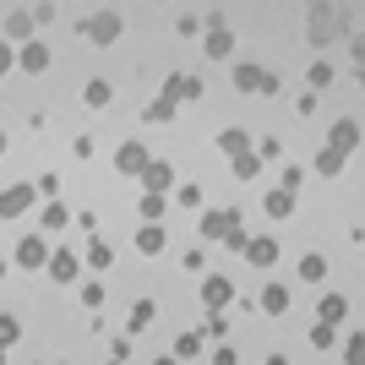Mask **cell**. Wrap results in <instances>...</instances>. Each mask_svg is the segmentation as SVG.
I'll use <instances>...</instances> for the list:
<instances>
[{"label": "cell", "instance_id": "11", "mask_svg": "<svg viewBox=\"0 0 365 365\" xmlns=\"http://www.w3.org/2000/svg\"><path fill=\"white\" fill-rule=\"evenodd\" d=\"M142 185H148V197H169V191H175V169H169L164 158H153V164L142 169Z\"/></svg>", "mask_w": 365, "mask_h": 365}, {"label": "cell", "instance_id": "43", "mask_svg": "<svg viewBox=\"0 0 365 365\" xmlns=\"http://www.w3.org/2000/svg\"><path fill=\"white\" fill-rule=\"evenodd\" d=\"M153 365H180V360H169V354H158V360H153Z\"/></svg>", "mask_w": 365, "mask_h": 365}, {"label": "cell", "instance_id": "15", "mask_svg": "<svg viewBox=\"0 0 365 365\" xmlns=\"http://www.w3.org/2000/svg\"><path fill=\"white\" fill-rule=\"evenodd\" d=\"M164 245H169L164 224H142V229H137V251H142V257H158Z\"/></svg>", "mask_w": 365, "mask_h": 365}, {"label": "cell", "instance_id": "28", "mask_svg": "<svg viewBox=\"0 0 365 365\" xmlns=\"http://www.w3.org/2000/svg\"><path fill=\"white\" fill-rule=\"evenodd\" d=\"M66 224H71V213H66L61 202H49L44 207V235H55V229H66Z\"/></svg>", "mask_w": 365, "mask_h": 365}, {"label": "cell", "instance_id": "31", "mask_svg": "<svg viewBox=\"0 0 365 365\" xmlns=\"http://www.w3.org/2000/svg\"><path fill=\"white\" fill-rule=\"evenodd\" d=\"M344 365H365V338L349 333V344H344Z\"/></svg>", "mask_w": 365, "mask_h": 365}, {"label": "cell", "instance_id": "4", "mask_svg": "<svg viewBox=\"0 0 365 365\" xmlns=\"http://www.w3.org/2000/svg\"><path fill=\"white\" fill-rule=\"evenodd\" d=\"M197 229H202V240H229L235 229H240V213L229 207V213H218V207H207V213L197 218Z\"/></svg>", "mask_w": 365, "mask_h": 365}, {"label": "cell", "instance_id": "20", "mask_svg": "<svg viewBox=\"0 0 365 365\" xmlns=\"http://www.w3.org/2000/svg\"><path fill=\"white\" fill-rule=\"evenodd\" d=\"M109 98H115V88H109L104 76H93L88 88H82V104H88V109H104V104H109Z\"/></svg>", "mask_w": 365, "mask_h": 365}, {"label": "cell", "instance_id": "33", "mask_svg": "<svg viewBox=\"0 0 365 365\" xmlns=\"http://www.w3.org/2000/svg\"><path fill=\"white\" fill-rule=\"evenodd\" d=\"M16 338H22V322H16V317H0V349L16 344Z\"/></svg>", "mask_w": 365, "mask_h": 365}, {"label": "cell", "instance_id": "40", "mask_svg": "<svg viewBox=\"0 0 365 365\" xmlns=\"http://www.w3.org/2000/svg\"><path fill=\"white\" fill-rule=\"evenodd\" d=\"M202 333H207V338H224V333H229V322H224V317H207V327H202Z\"/></svg>", "mask_w": 365, "mask_h": 365}, {"label": "cell", "instance_id": "8", "mask_svg": "<svg viewBox=\"0 0 365 365\" xmlns=\"http://www.w3.org/2000/svg\"><path fill=\"white\" fill-rule=\"evenodd\" d=\"M202 49H207V61H229V55H235V33L224 28V16L213 11V28L202 33Z\"/></svg>", "mask_w": 365, "mask_h": 365}, {"label": "cell", "instance_id": "37", "mask_svg": "<svg viewBox=\"0 0 365 365\" xmlns=\"http://www.w3.org/2000/svg\"><path fill=\"white\" fill-rule=\"evenodd\" d=\"M327 82H333V66L317 61V66H311V88H327Z\"/></svg>", "mask_w": 365, "mask_h": 365}, {"label": "cell", "instance_id": "26", "mask_svg": "<svg viewBox=\"0 0 365 365\" xmlns=\"http://www.w3.org/2000/svg\"><path fill=\"white\" fill-rule=\"evenodd\" d=\"M344 164H349V158L327 148V153H322V158H317V175H327V180H333V175H344Z\"/></svg>", "mask_w": 365, "mask_h": 365}, {"label": "cell", "instance_id": "6", "mask_svg": "<svg viewBox=\"0 0 365 365\" xmlns=\"http://www.w3.org/2000/svg\"><path fill=\"white\" fill-rule=\"evenodd\" d=\"M33 202H38V191H33L28 180H16V185H6V191H0V218H22L33 207Z\"/></svg>", "mask_w": 365, "mask_h": 365}, {"label": "cell", "instance_id": "24", "mask_svg": "<svg viewBox=\"0 0 365 365\" xmlns=\"http://www.w3.org/2000/svg\"><path fill=\"white\" fill-rule=\"evenodd\" d=\"M142 115H148L153 125H169V120H175V115H180V109H175V104H169V98H164V93H158V98H153V104L142 109Z\"/></svg>", "mask_w": 365, "mask_h": 365}, {"label": "cell", "instance_id": "39", "mask_svg": "<svg viewBox=\"0 0 365 365\" xmlns=\"http://www.w3.org/2000/svg\"><path fill=\"white\" fill-rule=\"evenodd\" d=\"M11 66H16V55H11V44L0 38V82H6V71H11Z\"/></svg>", "mask_w": 365, "mask_h": 365}, {"label": "cell", "instance_id": "9", "mask_svg": "<svg viewBox=\"0 0 365 365\" xmlns=\"http://www.w3.org/2000/svg\"><path fill=\"white\" fill-rule=\"evenodd\" d=\"M153 164V153L142 148V142H120V148H115V175H137L142 180V169Z\"/></svg>", "mask_w": 365, "mask_h": 365}, {"label": "cell", "instance_id": "19", "mask_svg": "<svg viewBox=\"0 0 365 365\" xmlns=\"http://www.w3.org/2000/svg\"><path fill=\"white\" fill-rule=\"evenodd\" d=\"M262 311H267V317H284V311H289V289H284V284H267V289H262Z\"/></svg>", "mask_w": 365, "mask_h": 365}, {"label": "cell", "instance_id": "30", "mask_svg": "<svg viewBox=\"0 0 365 365\" xmlns=\"http://www.w3.org/2000/svg\"><path fill=\"white\" fill-rule=\"evenodd\" d=\"M338 33V11H317V28H311V38H333Z\"/></svg>", "mask_w": 365, "mask_h": 365}, {"label": "cell", "instance_id": "34", "mask_svg": "<svg viewBox=\"0 0 365 365\" xmlns=\"http://www.w3.org/2000/svg\"><path fill=\"white\" fill-rule=\"evenodd\" d=\"M197 349H202V338H197V333H185L180 344H175V360H191V354H197Z\"/></svg>", "mask_w": 365, "mask_h": 365}, {"label": "cell", "instance_id": "14", "mask_svg": "<svg viewBox=\"0 0 365 365\" xmlns=\"http://www.w3.org/2000/svg\"><path fill=\"white\" fill-rule=\"evenodd\" d=\"M317 317L327 322V327H338V322H349V300H344L338 289H327V294H322V305H317Z\"/></svg>", "mask_w": 365, "mask_h": 365}, {"label": "cell", "instance_id": "10", "mask_svg": "<svg viewBox=\"0 0 365 365\" xmlns=\"http://www.w3.org/2000/svg\"><path fill=\"white\" fill-rule=\"evenodd\" d=\"M240 257L251 262V267H273V262H278V240H273V235H257V240H251V235H245V245H240Z\"/></svg>", "mask_w": 365, "mask_h": 365}, {"label": "cell", "instance_id": "16", "mask_svg": "<svg viewBox=\"0 0 365 365\" xmlns=\"http://www.w3.org/2000/svg\"><path fill=\"white\" fill-rule=\"evenodd\" d=\"M164 98H169V104H180V98H202V82H197V76H169Z\"/></svg>", "mask_w": 365, "mask_h": 365}, {"label": "cell", "instance_id": "23", "mask_svg": "<svg viewBox=\"0 0 365 365\" xmlns=\"http://www.w3.org/2000/svg\"><path fill=\"white\" fill-rule=\"evenodd\" d=\"M137 213H142V224H164L169 197H142V202H137Z\"/></svg>", "mask_w": 365, "mask_h": 365}, {"label": "cell", "instance_id": "35", "mask_svg": "<svg viewBox=\"0 0 365 365\" xmlns=\"http://www.w3.org/2000/svg\"><path fill=\"white\" fill-rule=\"evenodd\" d=\"M300 180H305V169L289 164V169H284V185H278V191H289V197H294V191H300Z\"/></svg>", "mask_w": 365, "mask_h": 365}, {"label": "cell", "instance_id": "32", "mask_svg": "<svg viewBox=\"0 0 365 365\" xmlns=\"http://www.w3.org/2000/svg\"><path fill=\"white\" fill-rule=\"evenodd\" d=\"M311 344H317V349H333V344H338V327L317 322V327H311Z\"/></svg>", "mask_w": 365, "mask_h": 365}, {"label": "cell", "instance_id": "13", "mask_svg": "<svg viewBox=\"0 0 365 365\" xmlns=\"http://www.w3.org/2000/svg\"><path fill=\"white\" fill-rule=\"evenodd\" d=\"M16 66H22L28 76H44V71H49V44H44V38H33V44H22Z\"/></svg>", "mask_w": 365, "mask_h": 365}, {"label": "cell", "instance_id": "7", "mask_svg": "<svg viewBox=\"0 0 365 365\" xmlns=\"http://www.w3.org/2000/svg\"><path fill=\"white\" fill-rule=\"evenodd\" d=\"M16 267H28V273L49 267V240L44 235H22V240H16Z\"/></svg>", "mask_w": 365, "mask_h": 365}, {"label": "cell", "instance_id": "5", "mask_svg": "<svg viewBox=\"0 0 365 365\" xmlns=\"http://www.w3.org/2000/svg\"><path fill=\"white\" fill-rule=\"evenodd\" d=\"M120 28H125L120 11H93L88 22H82V33H88L93 44H115V38H120Z\"/></svg>", "mask_w": 365, "mask_h": 365}, {"label": "cell", "instance_id": "41", "mask_svg": "<svg viewBox=\"0 0 365 365\" xmlns=\"http://www.w3.org/2000/svg\"><path fill=\"white\" fill-rule=\"evenodd\" d=\"M213 365H235V349H224V344H218V349H213Z\"/></svg>", "mask_w": 365, "mask_h": 365}, {"label": "cell", "instance_id": "36", "mask_svg": "<svg viewBox=\"0 0 365 365\" xmlns=\"http://www.w3.org/2000/svg\"><path fill=\"white\" fill-rule=\"evenodd\" d=\"M175 202H180V207H202V185H180Z\"/></svg>", "mask_w": 365, "mask_h": 365}, {"label": "cell", "instance_id": "42", "mask_svg": "<svg viewBox=\"0 0 365 365\" xmlns=\"http://www.w3.org/2000/svg\"><path fill=\"white\" fill-rule=\"evenodd\" d=\"M267 365H289V360H284V354H267Z\"/></svg>", "mask_w": 365, "mask_h": 365}, {"label": "cell", "instance_id": "38", "mask_svg": "<svg viewBox=\"0 0 365 365\" xmlns=\"http://www.w3.org/2000/svg\"><path fill=\"white\" fill-rule=\"evenodd\" d=\"M82 305H104V284H82Z\"/></svg>", "mask_w": 365, "mask_h": 365}, {"label": "cell", "instance_id": "22", "mask_svg": "<svg viewBox=\"0 0 365 365\" xmlns=\"http://www.w3.org/2000/svg\"><path fill=\"white\" fill-rule=\"evenodd\" d=\"M300 278H305V284H322V278H327V257L305 251V257H300Z\"/></svg>", "mask_w": 365, "mask_h": 365}, {"label": "cell", "instance_id": "3", "mask_svg": "<svg viewBox=\"0 0 365 365\" xmlns=\"http://www.w3.org/2000/svg\"><path fill=\"white\" fill-rule=\"evenodd\" d=\"M235 300V284L224 273H207L202 278V305H207V317H224V305Z\"/></svg>", "mask_w": 365, "mask_h": 365}, {"label": "cell", "instance_id": "1", "mask_svg": "<svg viewBox=\"0 0 365 365\" xmlns=\"http://www.w3.org/2000/svg\"><path fill=\"white\" fill-rule=\"evenodd\" d=\"M44 22H55V6H38V11H11V16H6V38H16V44H33Z\"/></svg>", "mask_w": 365, "mask_h": 365}, {"label": "cell", "instance_id": "44", "mask_svg": "<svg viewBox=\"0 0 365 365\" xmlns=\"http://www.w3.org/2000/svg\"><path fill=\"white\" fill-rule=\"evenodd\" d=\"M0 278H6V257H0Z\"/></svg>", "mask_w": 365, "mask_h": 365}, {"label": "cell", "instance_id": "29", "mask_svg": "<svg viewBox=\"0 0 365 365\" xmlns=\"http://www.w3.org/2000/svg\"><path fill=\"white\" fill-rule=\"evenodd\" d=\"M109 262H115V251L104 240H88V267H109Z\"/></svg>", "mask_w": 365, "mask_h": 365}, {"label": "cell", "instance_id": "17", "mask_svg": "<svg viewBox=\"0 0 365 365\" xmlns=\"http://www.w3.org/2000/svg\"><path fill=\"white\" fill-rule=\"evenodd\" d=\"M76 273H82V262H76L71 251H49V278H61V284H71Z\"/></svg>", "mask_w": 365, "mask_h": 365}, {"label": "cell", "instance_id": "2", "mask_svg": "<svg viewBox=\"0 0 365 365\" xmlns=\"http://www.w3.org/2000/svg\"><path fill=\"white\" fill-rule=\"evenodd\" d=\"M235 88L240 93H278V76L267 71V66H257V61H240L235 66Z\"/></svg>", "mask_w": 365, "mask_h": 365}, {"label": "cell", "instance_id": "25", "mask_svg": "<svg viewBox=\"0 0 365 365\" xmlns=\"http://www.w3.org/2000/svg\"><path fill=\"white\" fill-rule=\"evenodd\" d=\"M229 164H235V180H257L262 158H257V148H251V153H240V158H229Z\"/></svg>", "mask_w": 365, "mask_h": 365}, {"label": "cell", "instance_id": "18", "mask_svg": "<svg viewBox=\"0 0 365 365\" xmlns=\"http://www.w3.org/2000/svg\"><path fill=\"white\" fill-rule=\"evenodd\" d=\"M218 153H229V158H240V153H251V137H245L240 125H229V131H218Z\"/></svg>", "mask_w": 365, "mask_h": 365}, {"label": "cell", "instance_id": "46", "mask_svg": "<svg viewBox=\"0 0 365 365\" xmlns=\"http://www.w3.org/2000/svg\"><path fill=\"white\" fill-rule=\"evenodd\" d=\"M0 365H6V349H0Z\"/></svg>", "mask_w": 365, "mask_h": 365}, {"label": "cell", "instance_id": "12", "mask_svg": "<svg viewBox=\"0 0 365 365\" xmlns=\"http://www.w3.org/2000/svg\"><path fill=\"white\" fill-rule=\"evenodd\" d=\"M327 148L349 158V153L360 148V120H333V131H327Z\"/></svg>", "mask_w": 365, "mask_h": 365}, {"label": "cell", "instance_id": "47", "mask_svg": "<svg viewBox=\"0 0 365 365\" xmlns=\"http://www.w3.org/2000/svg\"><path fill=\"white\" fill-rule=\"evenodd\" d=\"M109 365H120V360H109Z\"/></svg>", "mask_w": 365, "mask_h": 365}, {"label": "cell", "instance_id": "27", "mask_svg": "<svg viewBox=\"0 0 365 365\" xmlns=\"http://www.w3.org/2000/svg\"><path fill=\"white\" fill-rule=\"evenodd\" d=\"M153 317H158V305H153V300H137V305H131V333H142Z\"/></svg>", "mask_w": 365, "mask_h": 365}, {"label": "cell", "instance_id": "45", "mask_svg": "<svg viewBox=\"0 0 365 365\" xmlns=\"http://www.w3.org/2000/svg\"><path fill=\"white\" fill-rule=\"evenodd\" d=\"M0 153H6V137H0Z\"/></svg>", "mask_w": 365, "mask_h": 365}, {"label": "cell", "instance_id": "21", "mask_svg": "<svg viewBox=\"0 0 365 365\" xmlns=\"http://www.w3.org/2000/svg\"><path fill=\"white\" fill-rule=\"evenodd\" d=\"M262 207H267V218H289L294 213V197H289V191H267Z\"/></svg>", "mask_w": 365, "mask_h": 365}]
</instances>
